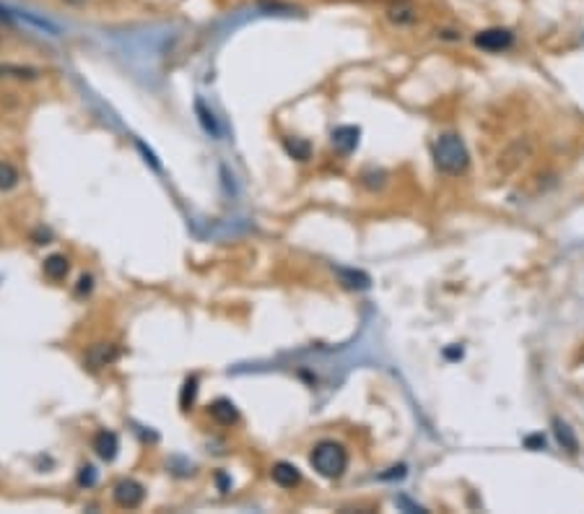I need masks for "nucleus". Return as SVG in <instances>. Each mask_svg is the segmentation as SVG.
<instances>
[{
    "instance_id": "17",
    "label": "nucleus",
    "mask_w": 584,
    "mask_h": 514,
    "mask_svg": "<svg viewBox=\"0 0 584 514\" xmlns=\"http://www.w3.org/2000/svg\"><path fill=\"white\" fill-rule=\"evenodd\" d=\"M0 75H13V78H37L39 71L24 68V65H0Z\"/></svg>"
},
{
    "instance_id": "7",
    "label": "nucleus",
    "mask_w": 584,
    "mask_h": 514,
    "mask_svg": "<svg viewBox=\"0 0 584 514\" xmlns=\"http://www.w3.org/2000/svg\"><path fill=\"white\" fill-rule=\"evenodd\" d=\"M208 411H210V418L219 423V426H234V423L239 421L237 405L231 403V400H226V397H219V400H213Z\"/></svg>"
},
{
    "instance_id": "9",
    "label": "nucleus",
    "mask_w": 584,
    "mask_h": 514,
    "mask_svg": "<svg viewBox=\"0 0 584 514\" xmlns=\"http://www.w3.org/2000/svg\"><path fill=\"white\" fill-rule=\"evenodd\" d=\"M358 135H361L358 128H353V125H340V128L333 130V146L338 148L340 154H351L358 146Z\"/></svg>"
},
{
    "instance_id": "11",
    "label": "nucleus",
    "mask_w": 584,
    "mask_h": 514,
    "mask_svg": "<svg viewBox=\"0 0 584 514\" xmlns=\"http://www.w3.org/2000/svg\"><path fill=\"white\" fill-rule=\"evenodd\" d=\"M42 270H45V276L50 278V281H65V276H68V270H71V263H68V257L65 255H50L45 260V265H42Z\"/></svg>"
},
{
    "instance_id": "18",
    "label": "nucleus",
    "mask_w": 584,
    "mask_h": 514,
    "mask_svg": "<svg viewBox=\"0 0 584 514\" xmlns=\"http://www.w3.org/2000/svg\"><path fill=\"white\" fill-rule=\"evenodd\" d=\"M338 276L343 278V284L351 286V288H366V286H369V276L356 273V270H338Z\"/></svg>"
},
{
    "instance_id": "3",
    "label": "nucleus",
    "mask_w": 584,
    "mask_h": 514,
    "mask_svg": "<svg viewBox=\"0 0 584 514\" xmlns=\"http://www.w3.org/2000/svg\"><path fill=\"white\" fill-rule=\"evenodd\" d=\"M532 154H535L532 138H514L493 161V179H502V177H509L511 172H517L527 159H532Z\"/></svg>"
},
{
    "instance_id": "10",
    "label": "nucleus",
    "mask_w": 584,
    "mask_h": 514,
    "mask_svg": "<svg viewBox=\"0 0 584 514\" xmlns=\"http://www.w3.org/2000/svg\"><path fill=\"white\" fill-rule=\"evenodd\" d=\"M115 358H117V348L112 343H96L86 353V364L92 369H101V367H110Z\"/></svg>"
},
{
    "instance_id": "2",
    "label": "nucleus",
    "mask_w": 584,
    "mask_h": 514,
    "mask_svg": "<svg viewBox=\"0 0 584 514\" xmlns=\"http://www.w3.org/2000/svg\"><path fill=\"white\" fill-rule=\"evenodd\" d=\"M309 462H312V468L317 470L322 478L335 480V478H340L346 473L348 452L343 444H338V441H320V444L312 450Z\"/></svg>"
},
{
    "instance_id": "13",
    "label": "nucleus",
    "mask_w": 584,
    "mask_h": 514,
    "mask_svg": "<svg viewBox=\"0 0 584 514\" xmlns=\"http://www.w3.org/2000/svg\"><path fill=\"white\" fill-rule=\"evenodd\" d=\"M195 112H198V117H200L203 130H205V133H210L213 138H219L221 128H219V122H216V115H213L210 110H205V104H203V101H195Z\"/></svg>"
},
{
    "instance_id": "12",
    "label": "nucleus",
    "mask_w": 584,
    "mask_h": 514,
    "mask_svg": "<svg viewBox=\"0 0 584 514\" xmlns=\"http://www.w3.org/2000/svg\"><path fill=\"white\" fill-rule=\"evenodd\" d=\"M553 432H556L558 444H561L566 452H571V455L579 452V439L574 436V432H571V426H569V423H564L561 418H553Z\"/></svg>"
},
{
    "instance_id": "4",
    "label": "nucleus",
    "mask_w": 584,
    "mask_h": 514,
    "mask_svg": "<svg viewBox=\"0 0 584 514\" xmlns=\"http://www.w3.org/2000/svg\"><path fill=\"white\" fill-rule=\"evenodd\" d=\"M115 501H117V506H122V509H136V506L143 504V499H146V488L140 486L138 480H133V478H125V480H119L117 486H115Z\"/></svg>"
},
{
    "instance_id": "19",
    "label": "nucleus",
    "mask_w": 584,
    "mask_h": 514,
    "mask_svg": "<svg viewBox=\"0 0 584 514\" xmlns=\"http://www.w3.org/2000/svg\"><path fill=\"white\" fill-rule=\"evenodd\" d=\"M96 468H94V465H83L81 468V473H78V483H81V486H94V483H96Z\"/></svg>"
},
{
    "instance_id": "14",
    "label": "nucleus",
    "mask_w": 584,
    "mask_h": 514,
    "mask_svg": "<svg viewBox=\"0 0 584 514\" xmlns=\"http://www.w3.org/2000/svg\"><path fill=\"white\" fill-rule=\"evenodd\" d=\"M283 148H286L289 156L299 159V161H307L312 156V146L302 138H286L283 140Z\"/></svg>"
},
{
    "instance_id": "1",
    "label": "nucleus",
    "mask_w": 584,
    "mask_h": 514,
    "mask_svg": "<svg viewBox=\"0 0 584 514\" xmlns=\"http://www.w3.org/2000/svg\"><path fill=\"white\" fill-rule=\"evenodd\" d=\"M434 164H437L439 172L444 175H462L470 164V156H467L465 143L452 135V133H444L434 140Z\"/></svg>"
},
{
    "instance_id": "8",
    "label": "nucleus",
    "mask_w": 584,
    "mask_h": 514,
    "mask_svg": "<svg viewBox=\"0 0 584 514\" xmlns=\"http://www.w3.org/2000/svg\"><path fill=\"white\" fill-rule=\"evenodd\" d=\"M94 452L99 455L104 462H112V460L117 457V452H119V439H117V434L115 432H99L96 436H94Z\"/></svg>"
},
{
    "instance_id": "6",
    "label": "nucleus",
    "mask_w": 584,
    "mask_h": 514,
    "mask_svg": "<svg viewBox=\"0 0 584 514\" xmlns=\"http://www.w3.org/2000/svg\"><path fill=\"white\" fill-rule=\"evenodd\" d=\"M270 478H273L275 486L281 488H296L302 483V473L291 462H275L273 470H270Z\"/></svg>"
},
{
    "instance_id": "16",
    "label": "nucleus",
    "mask_w": 584,
    "mask_h": 514,
    "mask_svg": "<svg viewBox=\"0 0 584 514\" xmlns=\"http://www.w3.org/2000/svg\"><path fill=\"white\" fill-rule=\"evenodd\" d=\"M195 397H198V379L190 376V379L182 385V395H180V405H182V411H190L192 403H195Z\"/></svg>"
},
{
    "instance_id": "20",
    "label": "nucleus",
    "mask_w": 584,
    "mask_h": 514,
    "mask_svg": "<svg viewBox=\"0 0 584 514\" xmlns=\"http://www.w3.org/2000/svg\"><path fill=\"white\" fill-rule=\"evenodd\" d=\"M525 444H527V447H546V436H543V434L527 436V439H525Z\"/></svg>"
},
{
    "instance_id": "22",
    "label": "nucleus",
    "mask_w": 584,
    "mask_h": 514,
    "mask_svg": "<svg viewBox=\"0 0 584 514\" xmlns=\"http://www.w3.org/2000/svg\"><path fill=\"white\" fill-rule=\"evenodd\" d=\"M68 3H73V6H78V3H83V0H68Z\"/></svg>"
},
{
    "instance_id": "5",
    "label": "nucleus",
    "mask_w": 584,
    "mask_h": 514,
    "mask_svg": "<svg viewBox=\"0 0 584 514\" xmlns=\"http://www.w3.org/2000/svg\"><path fill=\"white\" fill-rule=\"evenodd\" d=\"M511 42H514L511 31L509 29H502V27L486 29V31H478V34H475V45L481 47V50H486V52H502V50H509Z\"/></svg>"
},
{
    "instance_id": "15",
    "label": "nucleus",
    "mask_w": 584,
    "mask_h": 514,
    "mask_svg": "<svg viewBox=\"0 0 584 514\" xmlns=\"http://www.w3.org/2000/svg\"><path fill=\"white\" fill-rule=\"evenodd\" d=\"M16 184H19V172L8 161H0V190H13Z\"/></svg>"
},
{
    "instance_id": "21",
    "label": "nucleus",
    "mask_w": 584,
    "mask_h": 514,
    "mask_svg": "<svg viewBox=\"0 0 584 514\" xmlns=\"http://www.w3.org/2000/svg\"><path fill=\"white\" fill-rule=\"evenodd\" d=\"M78 284H81V286H78V291H81V294H83V291H92V278H89V276H83Z\"/></svg>"
}]
</instances>
